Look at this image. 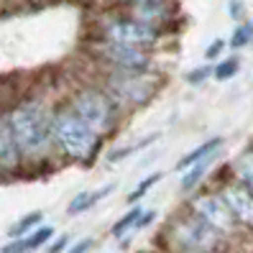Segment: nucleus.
<instances>
[{
    "instance_id": "obj_1",
    "label": "nucleus",
    "mask_w": 253,
    "mask_h": 253,
    "mask_svg": "<svg viewBox=\"0 0 253 253\" xmlns=\"http://www.w3.org/2000/svg\"><path fill=\"white\" fill-rule=\"evenodd\" d=\"M13 143L18 148V156L39 159L49 151L51 146V115L43 110L39 102H26L10 110L5 118Z\"/></svg>"
},
{
    "instance_id": "obj_2",
    "label": "nucleus",
    "mask_w": 253,
    "mask_h": 253,
    "mask_svg": "<svg viewBox=\"0 0 253 253\" xmlns=\"http://www.w3.org/2000/svg\"><path fill=\"white\" fill-rule=\"evenodd\" d=\"M51 143L69 159L84 161L97 148V133L90 130L72 110H56L51 115Z\"/></svg>"
},
{
    "instance_id": "obj_3",
    "label": "nucleus",
    "mask_w": 253,
    "mask_h": 253,
    "mask_svg": "<svg viewBox=\"0 0 253 253\" xmlns=\"http://www.w3.org/2000/svg\"><path fill=\"white\" fill-rule=\"evenodd\" d=\"M69 110L77 115L90 130H95L97 136H100V133H105L113 126V105H110L108 95H102L97 90H82V92H77V97L72 100Z\"/></svg>"
},
{
    "instance_id": "obj_4",
    "label": "nucleus",
    "mask_w": 253,
    "mask_h": 253,
    "mask_svg": "<svg viewBox=\"0 0 253 253\" xmlns=\"http://www.w3.org/2000/svg\"><path fill=\"white\" fill-rule=\"evenodd\" d=\"M174 235L187 251L192 253H215L222 243V235L217 230H212L205 220H200L197 215L184 217L174 225Z\"/></svg>"
},
{
    "instance_id": "obj_5",
    "label": "nucleus",
    "mask_w": 253,
    "mask_h": 253,
    "mask_svg": "<svg viewBox=\"0 0 253 253\" xmlns=\"http://www.w3.org/2000/svg\"><path fill=\"white\" fill-rule=\"evenodd\" d=\"M159 39V28L146 26L136 18H118L105 26V41L110 43H123V46H136L146 49Z\"/></svg>"
},
{
    "instance_id": "obj_6",
    "label": "nucleus",
    "mask_w": 253,
    "mask_h": 253,
    "mask_svg": "<svg viewBox=\"0 0 253 253\" xmlns=\"http://www.w3.org/2000/svg\"><path fill=\"white\" fill-rule=\"evenodd\" d=\"M110 92L126 105H141L156 92V80L143 72H118L110 77Z\"/></svg>"
},
{
    "instance_id": "obj_7",
    "label": "nucleus",
    "mask_w": 253,
    "mask_h": 253,
    "mask_svg": "<svg viewBox=\"0 0 253 253\" xmlns=\"http://www.w3.org/2000/svg\"><path fill=\"white\" fill-rule=\"evenodd\" d=\"M100 56L118 72H146L148 69V54L146 49L123 46V43H100Z\"/></svg>"
},
{
    "instance_id": "obj_8",
    "label": "nucleus",
    "mask_w": 253,
    "mask_h": 253,
    "mask_svg": "<svg viewBox=\"0 0 253 253\" xmlns=\"http://www.w3.org/2000/svg\"><path fill=\"white\" fill-rule=\"evenodd\" d=\"M192 210H195V215H197L200 220H205L207 225H210L212 230H217L220 235L230 233L233 225H235V220H233L230 210L225 207V202H222L220 197H215V195H202V197H197L195 202H192Z\"/></svg>"
},
{
    "instance_id": "obj_9",
    "label": "nucleus",
    "mask_w": 253,
    "mask_h": 253,
    "mask_svg": "<svg viewBox=\"0 0 253 253\" xmlns=\"http://www.w3.org/2000/svg\"><path fill=\"white\" fill-rule=\"evenodd\" d=\"M220 200L225 202L233 220H241L243 225L253 228V195L243 184H233L220 192Z\"/></svg>"
},
{
    "instance_id": "obj_10",
    "label": "nucleus",
    "mask_w": 253,
    "mask_h": 253,
    "mask_svg": "<svg viewBox=\"0 0 253 253\" xmlns=\"http://www.w3.org/2000/svg\"><path fill=\"white\" fill-rule=\"evenodd\" d=\"M171 3L174 0H133V18L146 23V26L159 28L169 18Z\"/></svg>"
},
{
    "instance_id": "obj_11",
    "label": "nucleus",
    "mask_w": 253,
    "mask_h": 253,
    "mask_svg": "<svg viewBox=\"0 0 253 253\" xmlns=\"http://www.w3.org/2000/svg\"><path fill=\"white\" fill-rule=\"evenodd\" d=\"M54 238V228L49 225H39L34 233H28L23 238H13L10 243H5L3 248H0V253H31L36 248H43L49 246Z\"/></svg>"
},
{
    "instance_id": "obj_12",
    "label": "nucleus",
    "mask_w": 253,
    "mask_h": 253,
    "mask_svg": "<svg viewBox=\"0 0 253 253\" xmlns=\"http://www.w3.org/2000/svg\"><path fill=\"white\" fill-rule=\"evenodd\" d=\"M18 161H21V156H18L16 143H13L8 121L0 115V169H16Z\"/></svg>"
},
{
    "instance_id": "obj_13",
    "label": "nucleus",
    "mask_w": 253,
    "mask_h": 253,
    "mask_svg": "<svg viewBox=\"0 0 253 253\" xmlns=\"http://www.w3.org/2000/svg\"><path fill=\"white\" fill-rule=\"evenodd\" d=\"M222 146V138H210L207 143H202V146H197L195 151H189L187 156H182L179 159V164H176V169H189L195 161H200V159H205V156H210V154H217V148Z\"/></svg>"
},
{
    "instance_id": "obj_14",
    "label": "nucleus",
    "mask_w": 253,
    "mask_h": 253,
    "mask_svg": "<svg viewBox=\"0 0 253 253\" xmlns=\"http://www.w3.org/2000/svg\"><path fill=\"white\" fill-rule=\"evenodd\" d=\"M108 192H113V187H102L100 192H80V195H74V200L69 202V215H80L84 210H90V207L100 200L105 197Z\"/></svg>"
},
{
    "instance_id": "obj_15",
    "label": "nucleus",
    "mask_w": 253,
    "mask_h": 253,
    "mask_svg": "<svg viewBox=\"0 0 253 253\" xmlns=\"http://www.w3.org/2000/svg\"><path fill=\"white\" fill-rule=\"evenodd\" d=\"M212 156H215V154L205 156V159H200V161H195V164H192L189 169H184V176H182V189H184V192H187V189H192V187H195V184L202 179V176H205L207 171H210Z\"/></svg>"
},
{
    "instance_id": "obj_16",
    "label": "nucleus",
    "mask_w": 253,
    "mask_h": 253,
    "mask_svg": "<svg viewBox=\"0 0 253 253\" xmlns=\"http://www.w3.org/2000/svg\"><path fill=\"white\" fill-rule=\"evenodd\" d=\"M233 169H235V174H238V179H241L243 184H248V182L253 179V151H243L241 156L235 159Z\"/></svg>"
},
{
    "instance_id": "obj_17",
    "label": "nucleus",
    "mask_w": 253,
    "mask_h": 253,
    "mask_svg": "<svg viewBox=\"0 0 253 253\" xmlns=\"http://www.w3.org/2000/svg\"><path fill=\"white\" fill-rule=\"evenodd\" d=\"M39 222H41V212H31V215H26L23 220H18L16 225L8 230V235L10 238H23V235L31 233V228H39Z\"/></svg>"
},
{
    "instance_id": "obj_18",
    "label": "nucleus",
    "mask_w": 253,
    "mask_h": 253,
    "mask_svg": "<svg viewBox=\"0 0 253 253\" xmlns=\"http://www.w3.org/2000/svg\"><path fill=\"white\" fill-rule=\"evenodd\" d=\"M138 217H141V207H133L128 215H123V217L113 225V235H115V238H123L126 230H130L133 225H136V220H138Z\"/></svg>"
},
{
    "instance_id": "obj_19",
    "label": "nucleus",
    "mask_w": 253,
    "mask_h": 253,
    "mask_svg": "<svg viewBox=\"0 0 253 253\" xmlns=\"http://www.w3.org/2000/svg\"><path fill=\"white\" fill-rule=\"evenodd\" d=\"M251 39H253V23H243V26L235 28V34H233V39H230V46L241 49V46H246Z\"/></svg>"
},
{
    "instance_id": "obj_20",
    "label": "nucleus",
    "mask_w": 253,
    "mask_h": 253,
    "mask_svg": "<svg viewBox=\"0 0 253 253\" xmlns=\"http://www.w3.org/2000/svg\"><path fill=\"white\" fill-rule=\"evenodd\" d=\"M238 67H241V64H238V59L230 56V59H225V62H220L212 74H215V80H230L233 74L238 72Z\"/></svg>"
},
{
    "instance_id": "obj_21",
    "label": "nucleus",
    "mask_w": 253,
    "mask_h": 253,
    "mask_svg": "<svg viewBox=\"0 0 253 253\" xmlns=\"http://www.w3.org/2000/svg\"><path fill=\"white\" fill-rule=\"evenodd\" d=\"M159 179H161V174H151V176H148V179H143V182H141V184H138L136 189L130 192V195H128V200H130V202H136V200H138V197H143L146 192L151 189V187H154V184H156Z\"/></svg>"
},
{
    "instance_id": "obj_22",
    "label": "nucleus",
    "mask_w": 253,
    "mask_h": 253,
    "mask_svg": "<svg viewBox=\"0 0 253 253\" xmlns=\"http://www.w3.org/2000/svg\"><path fill=\"white\" fill-rule=\"evenodd\" d=\"M210 72H212L210 67H202V69H195V72H189V74H187V80H189L192 84H200V82H202L205 77H210Z\"/></svg>"
},
{
    "instance_id": "obj_23",
    "label": "nucleus",
    "mask_w": 253,
    "mask_h": 253,
    "mask_svg": "<svg viewBox=\"0 0 253 253\" xmlns=\"http://www.w3.org/2000/svg\"><path fill=\"white\" fill-rule=\"evenodd\" d=\"M67 246H69V238H67V235H62L59 241L49 243V253H62V251H67Z\"/></svg>"
},
{
    "instance_id": "obj_24",
    "label": "nucleus",
    "mask_w": 253,
    "mask_h": 253,
    "mask_svg": "<svg viewBox=\"0 0 253 253\" xmlns=\"http://www.w3.org/2000/svg\"><path fill=\"white\" fill-rule=\"evenodd\" d=\"M222 46H225V41H220V39H217V41L212 43V46L207 49V59H215V56H217V54L222 51Z\"/></svg>"
},
{
    "instance_id": "obj_25",
    "label": "nucleus",
    "mask_w": 253,
    "mask_h": 253,
    "mask_svg": "<svg viewBox=\"0 0 253 253\" xmlns=\"http://www.w3.org/2000/svg\"><path fill=\"white\" fill-rule=\"evenodd\" d=\"M92 246V241H90V238H87V241H80L77 246H74L69 253H87V248H90Z\"/></svg>"
},
{
    "instance_id": "obj_26",
    "label": "nucleus",
    "mask_w": 253,
    "mask_h": 253,
    "mask_svg": "<svg viewBox=\"0 0 253 253\" xmlns=\"http://www.w3.org/2000/svg\"><path fill=\"white\" fill-rule=\"evenodd\" d=\"M246 187H248V192H251V195H253V179H251V182H248Z\"/></svg>"
},
{
    "instance_id": "obj_27",
    "label": "nucleus",
    "mask_w": 253,
    "mask_h": 253,
    "mask_svg": "<svg viewBox=\"0 0 253 253\" xmlns=\"http://www.w3.org/2000/svg\"><path fill=\"white\" fill-rule=\"evenodd\" d=\"M115 3H133V0H115Z\"/></svg>"
}]
</instances>
